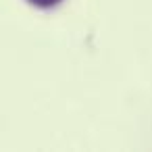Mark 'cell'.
<instances>
[{
	"label": "cell",
	"mask_w": 152,
	"mask_h": 152,
	"mask_svg": "<svg viewBox=\"0 0 152 152\" xmlns=\"http://www.w3.org/2000/svg\"><path fill=\"white\" fill-rule=\"evenodd\" d=\"M27 2L31 7H36V9H54V7H58L63 2V0H27Z\"/></svg>",
	"instance_id": "cell-1"
}]
</instances>
